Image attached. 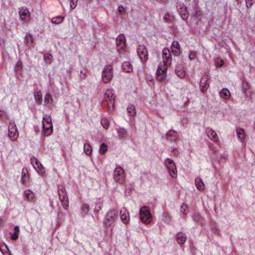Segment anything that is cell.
<instances>
[{
  "label": "cell",
  "mask_w": 255,
  "mask_h": 255,
  "mask_svg": "<svg viewBox=\"0 0 255 255\" xmlns=\"http://www.w3.org/2000/svg\"><path fill=\"white\" fill-rule=\"evenodd\" d=\"M58 195H59L62 206L64 207L65 209H68V207H69V198H68L66 189H65V188L63 186H58Z\"/></svg>",
  "instance_id": "obj_1"
},
{
  "label": "cell",
  "mask_w": 255,
  "mask_h": 255,
  "mask_svg": "<svg viewBox=\"0 0 255 255\" xmlns=\"http://www.w3.org/2000/svg\"><path fill=\"white\" fill-rule=\"evenodd\" d=\"M43 133L46 137L52 135L53 133V125L50 116H45L43 118Z\"/></svg>",
  "instance_id": "obj_2"
},
{
  "label": "cell",
  "mask_w": 255,
  "mask_h": 255,
  "mask_svg": "<svg viewBox=\"0 0 255 255\" xmlns=\"http://www.w3.org/2000/svg\"><path fill=\"white\" fill-rule=\"evenodd\" d=\"M140 217H141L142 222L145 224H149L151 220H153L151 211H149V209L147 206H142L141 208V210H140Z\"/></svg>",
  "instance_id": "obj_3"
},
{
  "label": "cell",
  "mask_w": 255,
  "mask_h": 255,
  "mask_svg": "<svg viewBox=\"0 0 255 255\" xmlns=\"http://www.w3.org/2000/svg\"><path fill=\"white\" fill-rule=\"evenodd\" d=\"M117 216H118V211H117L116 209H111L106 214V216H105L104 225L106 226V227H109V226H111L112 224H113L114 222H115V220H116Z\"/></svg>",
  "instance_id": "obj_4"
},
{
  "label": "cell",
  "mask_w": 255,
  "mask_h": 255,
  "mask_svg": "<svg viewBox=\"0 0 255 255\" xmlns=\"http://www.w3.org/2000/svg\"><path fill=\"white\" fill-rule=\"evenodd\" d=\"M30 163H31L32 167L35 168V170H36L39 174L42 175V176H45V174H46L45 167H43V165H42V163L37 160L35 156H31V158H30Z\"/></svg>",
  "instance_id": "obj_5"
},
{
  "label": "cell",
  "mask_w": 255,
  "mask_h": 255,
  "mask_svg": "<svg viewBox=\"0 0 255 255\" xmlns=\"http://www.w3.org/2000/svg\"><path fill=\"white\" fill-rule=\"evenodd\" d=\"M165 165L167 168L168 172H170V176L175 179L177 175V170H176V165H175L174 161L172 160H170V158H167V160L165 161Z\"/></svg>",
  "instance_id": "obj_6"
},
{
  "label": "cell",
  "mask_w": 255,
  "mask_h": 255,
  "mask_svg": "<svg viewBox=\"0 0 255 255\" xmlns=\"http://www.w3.org/2000/svg\"><path fill=\"white\" fill-rule=\"evenodd\" d=\"M116 46H117V49H118L119 52H121V53L125 52L126 49H127V40H126L125 35L120 34L118 37H117Z\"/></svg>",
  "instance_id": "obj_7"
},
{
  "label": "cell",
  "mask_w": 255,
  "mask_h": 255,
  "mask_svg": "<svg viewBox=\"0 0 255 255\" xmlns=\"http://www.w3.org/2000/svg\"><path fill=\"white\" fill-rule=\"evenodd\" d=\"M114 102H115V93L112 89H109V90L106 91V94H105V103L109 108V110H113L114 107Z\"/></svg>",
  "instance_id": "obj_8"
},
{
  "label": "cell",
  "mask_w": 255,
  "mask_h": 255,
  "mask_svg": "<svg viewBox=\"0 0 255 255\" xmlns=\"http://www.w3.org/2000/svg\"><path fill=\"white\" fill-rule=\"evenodd\" d=\"M113 79V67L111 65H108L105 67L102 74V80L104 83H110Z\"/></svg>",
  "instance_id": "obj_9"
},
{
  "label": "cell",
  "mask_w": 255,
  "mask_h": 255,
  "mask_svg": "<svg viewBox=\"0 0 255 255\" xmlns=\"http://www.w3.org/2000/svg\"><path fill=\"white\" fill-rule=\"evenodd\" d=\"M18 135H19V133H18V130L16 128L15 123L13 122H10L8 126V137L9 139L11 140L12 142H15L16 140L18 139Z\"/></svg>",
  "instance_id": "obj_10"
},
{
  "label": "cell",
  "mask_w": 255,
  "mask_h": 255,
  "mask_svg": "<svg viewBox=\"0 0 255 255\" xmlns=\"http://www.w3.org/2000/svg\"><path fill=\"white\" fill-rule=\"evenodd\" d=\"M167 67L165 66V64H160V66L158 67V70H156V80L158 82H163L165 80V77H167Z\"/></svg>",
  "instance_id": "obj_11"
},
{
  "label": "cell",
  "mask_w": 255,
  "mask_h": 255,
  "mask_svg": "<svg viewBox=\"0 0 255 255\" xmlns=\"http://www.w3.org/2000/svg\"><path fill=\"white\" fill-rule=\"evenodd\" d=\"M176 9H177V12H179V14L181 15V17L182 18L183 20H186L188 18V8H186V6L184 5L182 2L179 1L176 2Z\"/></svg>",
  "instance_id": "obj_12"
},
{
  "label": "cell",
  "mask_w": 255,
  "mask_h": 255,
  "mask_svg": "<svg viewBox=\"0 0 255 255\" xmlns=\"http://www.w3.org/2000/svg\"><path fill=\"white\" fill-rule=\"evenodd\" d=\"M114 179L118 183H123L125 181V172L121 167H117L114 172Z\"/></svg>",
  "instance_id": "obj_13"
},
{
  "label": "cell",
  "mask_w": 255,
  "mask_h": 255,
  "mask_svg": "<svg viewBox=\"0 0 255 255\" xmlns=\"http://www.w3.org/2000/svg\"><path fill=\"white\" fill-rule=\"evenodd\" d=\"M137 52H138V55H139L140 59L142 60V62H147L148 57H149V54H148V49L146 48V46L140 45L137 49Z\"/></svg>",
  "instance_id": "obj_14"
},
{
  "label": "cell",
  "mask_w": 255,
  "mask_h": 255,
  "mask_svg": "<svg viewBox=\"0 0 255 255\" xmlns=\"http://www.w3.org/2000/svg\"><path fill=\"white\" fill-rule=\"evenodd\" d=\"M209 81H210L209 76L208 75H203L199 83V88L202 93H205L207 91L208 87H209Z\"/></svg>",
  "instance_id": "obj_15"
},
{
  "label": "cell",
  "mask_w": 255,
  "mask_h": 255,
  "mask_svg": "<svg viewBox=\"0 0 255 255\" xmlns=\"http://www.w3.org/2000/svg\"><path fill=\"white\" fill-rule=\"evenodd\" d=\"M163 64L167 67H170V64H172V55H170V51L168 50V48H163Z\"/></svg>",
  "instance_id": "obj_16"
},
{
  "label": "cell",
  "mask_w": 255,
  "mask_h": 255,
  "mask_svg": "<svg viewBox=\"0 0 255 255\" xmlns=\"http://www.w3.org/2000/svg\"><path fill=\"white\" fill-rule=\"evenodd\" d=\"M19 15L21 20L24 21V22H29L31 20V14H30L29 10L26 7H21L19 10Z\"/></svg>",
  "instance_id": "obj_17"
},
{
  "label": "cell",
  "mask_w": 255,
  "mask_h": 255,
  "mask_svg": "<svg viewBox=\"0 0 255 255\" xmlns=\"http://www.w3.org/2000/svg\"><path fill=\"white\" fill-rule=\"evenodd\" d=\"M120 217L124 224L130 223V213H129L128 209L126 207H122L121 212H120Z\"/></svg>",
  "instance_id": "obj_18"
},
{
  "label": "cell",
  "mask_w": 255,
  "mask_h": 255,
  "mask_svg": "<svg viewBox=\"0 0 255 255\" xmlns=\"http://www.w3.org/2000/svg\"><path fill=\"white\" fill-rule=\"evenodd\" d=\"M21 181L24 186H29L30 184V174L28 172V170L24 167L22 170V176H21Z\"/></svg>",
  "instance_id": "obj_19"
},
{
  "label": "cell",
  "mask_w": 255,
  "mask_h": 255,
  "mask_svg": "<svg viewBox=\"0 0 255 255\" xmlns=\"http://www.w3.org/2000/svg\"><path fill=\"white\" fill-rule=\"evenodd\" d=\"M170 50H172V53L174 54V56H179L181 53V46H179V42L177 41H174L172 44V47H170Z\"/></svg>",
  "instance_id": "obj_20"
},
{
  "label": "cell",
  "mask_w": 255,
  "mask_h": 255,
  "mask_svg": "<svg viewBox=\"0 0 255 255\" xmlns=\"http://www.w3.org/2000/svg\"><path fill=\"white\" fill-rule=\"evenodd\" d=\"M206 135H207V137L209 138V139L211 140L212 142H218V141H219L218 135H217V134L214 132L213 130H212V129H210V128H207L206 129Z\"/></svg>",
  "instance_id": "obj_21"
},
{
  "label": "cell",
  "mask_w": 255,
  "mask_h": 255,
  "mask_svg": "<svg viewBox=\"0 0 255 255\" xmlns=\"http://www.w3.org/2000/svg\"><path fill=\"white\" fill-rule=\"evenodd\" d=\"M15 75L18 79L22 78V75H23V66H22V62L21 61H18L17 64L15 66Z\"/></svg>",
  "instance_id": "obj_22"
},
{
  "label": "cell",
  "mask_w": 255,
  "mask_h": 255,
  "mask_svg": "<svg viewBox=\"0 0 255 255\" xmlns=\"http://www.w3.org/2000/svg\"><path fill=\"white\" fill-rule=\"evenodd\" d=\"M165 137H167V139L168 140V141H170V142H175V141H177V140H179L177 133L174 132V130L168 131V132L167 133V135H165Z\"/></svg>",
  "instance_id": "obj_23"
},
{
  "label": "cell",
  "mask_w": 255,
  "mask_h": 255,
  "mask_svg": "<svg viewBox=\"0 0 255 255\" xmlns=\"http://www.w3.org/2000/svg\"><path fill=\"white\" fill-rule=\"evenodd\" d=\"M242 88H243V92H244V95L246 96V97H248V98L251 97L252 90H251V88H250V85H249L248 83H247L246 81H243Z\"/></svg>",
  "instance_id": "obj_24"
},
{
  "label": "cell",
  "mask_w": 255,
  "mask_h": 255,
  "mask_svg": "<svg viewBox=\"0 0 255 255\" xmlns=\"http://www.w3.org/2000/svg\"><path fill=\"white\" fill-rule=\"evenodd\" d=\"M236 134H237V138L240 142H245V140H246V133H245V131L243 130V129L238 128L237 130H236Z\"/></svg>",
  "instance_id": "obj_25"
},
{
  "label": "cell",
  "mask_w": 255,
  "mask_h": 255,
  "mask_svg": "<svg viewBox=\"0 0 255 255\" xmlns=\"http://www.w3.org/2000/svg\"><path fill=\"white\" fill-rule=\"evenodd\" d=\"M175 239H176V241L179 245H183L186 241V235L182 232H179L176 236H175Z\"/></svg>",
  "instance_id": "obj_26"
},
{
  "label": "cell",
  "mask_w": 255,
  "mask_h": 255,
  "mask_svg": "<svg viewBox=\"0 0 255 255\" xmlns=\"http://www.w3.org/2000/svg\"><path fill=\"white\" fill-rule=\"evenodd\" d=\"M24 198L28 201H34L35 200V195L33 193V191L30 190V189H27V190L24 191Z\"/></svg>",
  "instance_id": "obj_27"
},
{
  "label": "cell",
  "mask_w": 255,
  "mask_h": 255,
  "mask_svg": "<svg viewBox=\"0 0 255 255\" xmlns=\"http://www.w3.org/2000/svg\"><path fill=\"white\" fill-rule=\"evenodd\" d=\"M122 70L125 73H132L133 72V66L130 62H124L122 65Z\"/></svg>",
  "instance_id": "obj_28"
},
{
  "label": "cell",
  "mask_w": 255,
  "mask_h": 255,
  "mask_svg": "<svg viewBox=\"0 0 255 255\" xmlns=\"http://www.w3.org/2000/svg\"><path fill=\"white\" fill-rule=\"evenodd\" d=\"M195 186L199 191H204V189H205L204 183H203L202 179H200V177H196L195 179Z\"/></svg>",
  "instance_id": "obj_29"
},
{
  "label": "cell",
  "mask_w": 255,
  "mask_h": 255,
  "mask_svg": "<svg viewBox=\"0 0 255 255\" xmlns=\"http://www.w3.org/2000/svg\"><path fill=\"white\" fill-rule=\"evenodd\" d=\"M175 74H176L177 77H179L181 79H183L186 77V72H184V69L181 66H177L176 69H175Z\"/></svg>",
  "instance_id": "obj_30"
},
{
  "label": "cell",
  "mask_w": 255,
  "mask_h": 255,
  "mask_svg": "<svg viewBox=\"0 0 255 255\" xmlns=\"http://www.w3.org/2000/svg\"><path fill=\"white\" fill-rule=\"evenodd\" d=\"M219 95H220V97L222 98V99H225V100H227V99H229V98H230V96H231V94H230V92H229V90L228 89H222V90H220V92H219Z\"/></svg>",
  "instance_id": "obj_31"
},
{
  "label": "cell",
  "mask_w": 255,
  "mask_h": 255,
  "mask_svg": "<svg viewBox=\"0 0 255 255\" xmlns=\"http://www.w3.org/2000/svg\"><path fill=\"white\" fill-rule=\"evenodd\" d=\"M25 44H26L27 47H32L34 44V40H33V37L32 35L27 34L26 37H25Z\"/></svg>",
  "instance_id": "obj_32"
},
{
  "label": "cell",
  "mask_w": 255,
  "mask_h": 255,
  "mask_svg": "<svg viewBox=\"0 0 255 255\" xmlns=\"http://www.w3.org/2000/svg\"><path fill=\"white\" fill-rule=\"evenodd\" d=\"M127 113L129 116L131 117V118H134V117L135 116V113H137V111H135V108L133 106V105H130V106H128L127 108Z\"/></svg>",
  "instance_id": "obj_33"
},
{
  "label": "cell",
  "mask_w": 255,
  "mask_h": 255,
  "mask_svg": "<svg viewBox=\"0 0 255 255\" xmlns=\"http://www.w3.org/2000/svg\"><path fill=\"white\" fill-rule=\"evenodd\" d=\"M163 20H165V22L172 23L174 22V16L172 13H165V16H163Z\"/></svg>",
  "instance_id": "obj_34"
},
{
  "label": "cell",
  "mask_w": 255,
  "mask_h": 255,
  "mask_svg": "<svg viewBox=\"0 0 255 255\" xmlns=\"http://www.w3.org/2000/svg\"><path fill=\"white\" fill-rule=\"evenodd\" d=\"M188 210H189L188 205L186 204V203H182L181 207V213L182 216L186 217V215H188Z\"/></svg>",
  "instance_id": "obj_35"
},
{
  "label": "cell",
  "mask_w": 255,
  "mask_h": 255,
  "mask_svg": "<svg viewBox=\"0 0 255 255\" xmlns=\"http://www.w3.org/2000/svg\"><path fill=\"white\" fill-rule=\"evenodd\" d=\"M18 236H19V227H18V226H15L13 229V232L11 233V235H10V238L12 240H16L18 238Z\"/></svg>",
  "instance_id": "obj_36"
},
{
  "label": "cell",
  "mask_w": 255,
  "mask_h": 255,
  "mask_svg": "<svg viewBox=\"0 0 255 255\" xmlns=\"http://www.w3.org/2000/svg\"><path fill=\"white\" fill-rule=\"evenodd\" d=\"M0 250H1V253L3 254V255H10L11 254V252L9 251L8 247L6 246L5 243H4V242L1 243V247H0Z\"/></svg>",
  "instance_id": "obj_37"
},
{
  "label": "cell",
  "mask_w": 255,
  "mask_h": 255,
  "mask_svg": "<svg viewBox=\"0 0 255 255\" xmlns=\"http://www.w3.org/2000/svg\"><path fill=\"white\" fill-rule=\"evenodd\" d=\"M92 147H91V145L89 144V142H86L85 145H84V151H85V154H87V156H91L92 154Z\"/></svg>",
  "instance_id": "obj_38"
},
{
  "label": "cell",
  "mask_w": 255,
  "mask_h": 255,
  "mask_svg": "<svg viewBox=\"0 0 255 255\" xmlns=\"http://www.w3.org/2000/svg\"><path fill=\"white\" fill-rule=\"evenodd\" d=\"M45 104L47 107H52V105H53V99H52V97H51V95L48 94V93L45 96Z\"/></svg>",
  "instance_id": "obj_39"
},
{
  "label": "cell",
  "mask_w": 255,
  "mask_h": 255,
  "mask_svg": "<svg viewBox=\"0 0 255 255\" xmlns=\"http://www.w3.org/2000/svg\"><path fill=\"white\" fill-rule=\"evenodd\" d=\"M103 206V200L102 198H100L99 200L97 201V203H96V206H95V214H98L100 212V210H101V208Z\"/></svg>",
  "instance_id": "obj_40"
},
{
  "label": "cell",
  "mask_w": 255,
  "mask_h": 255,
  "mask_svg": "<svg viewBox=\"0 0 255 255\" xmlns=\"http://www.w3.org/2000/svg\"><path fill=\"white\" fill-rule=\"evenodd\" d=\"M52 23L53 24H60L64 21V16H56V17L52 18Z\"/></svg>",
  "instance_id": "obj_41"
},
{
  "label": "cell",
  "mask_w": 255,
  "mask_h": 255,
  "mask_svg": "<svg viewBox=\"0 0 255 255\" xmlns=\"http://www.w3.org/2000/svg\"><path fill=\"white\" fill-rule=\"evenodd\" d=\"M44 61H45L46 64H51L53 61V57L52 55H51L50 53H46L45 55H44Z\"/></svg>",
  "instance_id": "obj_42"
},
{
  "label": "cell",
  "mask_w": 255,
  "mask_h": 255,
  "mask_svg": "<svg viewBox=\"0 0 255 255\" xmlns=\"http://www.w3.org/2000/svg\"><path fill=\"white\" fill-rule=\"evenodd\" d=\"M35 100H36V103L38 105L41 104V102H42V94H41L40 91H36V92H35Z\"/></svg>",
  "instance_id": "obj_43"
},
{
  "label": "cell",
  "mask_w": 255,
  "mask_h": 255,
  "mask_svg": "<svg viewBox=\"0 0 255 255\" xmlns=\"http://www.w3.org/2000/svg\"><path fill=\"white\" fill-rule=\"evenodd\" d=\"M214 64H215V67H216V68H221L222 66H223L224 62H223V60H222L221 58H215V59H214Z\"/></svg>",
  "instance_id": "obj_44"
},
{
  "label": "cell",
  "mask_w": 255,
  "mask_h": 255,
  "mask_svg": "<svg viewBox=\"0 0 255 255\" xmlns=\"http://www.w3.org/2000/svg\"><path fill=\"white\" fill-rule=\"evenodd\" d=\"M101 125L103 126V127H104V129H107L109 128V126H110V121H109V119H107V118H103L102 120H101Z\"/></svg>",
  "instance_id": "obj_45"
},
{
  "label": "cell",
  "mask_w": 255,
  "mask_h": 255,
  "mask_svg": "<svg viewBox=\"0 0 255 255\" xmlns=\"http://www.w3.org/2000/svg\"><path fill=\"white\" fill-rule=\"evenodd\" d=\"M118 134H119V137L120 138H122V139H123V138H125V137H127V132H126V130L125 129H123V128H120L118 130Z\"/></svg>",
  "instance_id": "obj_46"
},
{
  "label": "cell",
  "mask_w": 255,
  "mask_h": 255,
  "mask_svg": "<svg viewBox=\"0 0 255 255\" xmlns=\"http://www.w3.org/2000/svg\"><path fill=\"white\" fill-rule=\"evenodd\" d=\"M146 79H147V83L149 84V86H151V87H154V82L153 77H151V75H147Z\"/></svg>",
  "instance_id": "obj_47"
},
{
  "label": "cell",
  "mask_w": 255,
  "mask_h": 255,
  "mask_svg": "<svg viewBox=\"0 0 255 255\" xmlns=\"http://www.w3.org/2000/svg\"><path fill=\"white\" fill-rule=\"evenodd\" d=\"M81 210H82V213H83L84 215H85V214H87L88 212H89V210H90V207H89V205H88V204H86V203H84V204L82 205V208H81Z\"/></svg>",
  "instance_id": "obj_48"
},
{
  "label": "cell",
  "mask_w": 255,
  "mask_h": 255,
  "mask_svg": "<svg viewBox=\"0 0 255 255\" xmlns=\"http://www.w3.org/2000/svg\"><path fill=\"white\" fill-rule=\"evenodd\" d=\"M107 151H108V146L106 144H102L101 145V147H100V154H105L107 153Z\"/></svg>",
  "instance_id": "obj_49"
},
{
  "label": "cell",
  "mask_w": 255,
  "mask_h": 255,
  "mask_svg": "<svg viewBox=\"0 0 255 255\" xmlns=\"http://www.w3.org/2000/svg\"><path fill=\"white\" fill-rule=\"evenodd\" d=\"M118 12L120 14H125L126 13V8L124 6H119L118 7Z\"/></svg>",
  "instance_id": "obj_50"
},
{
  "label": "cell",
  "mask_w": 255,
  "mask_h": 255,
  "mask_svg": "<svg viewBox=\"0 0 255 255\" xmlns=\"http://www.w3.org/2000/svg\"><path fill=\"white\" fill-rule=\"evenodd\" d=\"M77 4H78V1H77V0H74V1L70 2V7H71V10H72V9H74L75 7L77 6Z\"/></svg>",
  "instance_id": "obj_51"
},
{
  "label": "cell",
  "mask_w": 255,
  "mask_h": 255,
  "mask_svg": "<svg viewBox=\"0 0 255 255\" xmlns=\"http://www.w3.org/2000/svg\"><path fill=\"white\" fill-rule=\"evenodd\" d=\"M196 58V53L195 52V51H191L190 53H189V59L190 60H193Z\"/></svg>",
  "instance_id": "obj_52"
},
{
  "label": "cell",
  "mask_w": 255,
  "mask_h": 255,
  "mask_svg": "<svg viewBox=\"0 0 255 255\" xmlns=\"http://www.w3.org/2000/svg\"><path fill=\"white\" fill-rule=\"evenodd\" d=\"M246 4H247V8H249V7L252 5V4H254V1H247Z\"/></svg>",
  "instance_id": "obj_53"
}]
</instances>
